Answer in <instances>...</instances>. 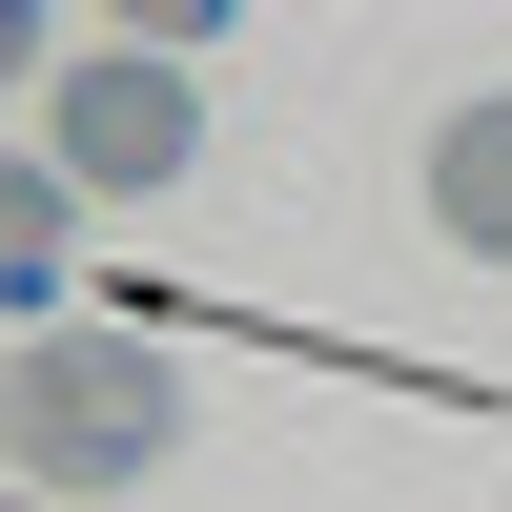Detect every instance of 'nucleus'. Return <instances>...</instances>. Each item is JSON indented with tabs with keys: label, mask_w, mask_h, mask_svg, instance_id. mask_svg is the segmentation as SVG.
Wrapping results in <instances>:
<instances>
[{
	"label": "nucleus",
	"mask_w": 512,
	"mask_h": 512,
	"mask_svg": "<svg viewBox=\"0 0 512 512\" xmlns=\"http://www.w3.org/2000/svg\"><path fill=\"white\" fill-rule=\"evenodd\" d=\"M0 451H21V492H144L164 451H185V390H164L144 328H21V390H0Z\"/></svg>",
	"instance_id": "f257e3e1"
},
{
	"label": "nucleus",
	"mask_w": 512,
	"mask_h": 512,
	"mask_svg": "<svg viewBox=\"0 0 512 512\" xmlns=\"http://www.w3.org/2000/svg\"><path fill=\"white\" fill-rule=\"evenodd\" d=\"M185 144H205L185 62H144V41H103V62H62V185L144 205V185H185Z\"/></svg>",
	"instance_id": "f03ea898"
},
{
	"label": "nucleus",
	"mask_w": 512,
	"mask_h": 512,
	"mask_svg": "<svg viewBox=\"0 0 512 512\" xmlns=\"http://www.w3.org/2000/svg\"><path fill=\"white\" fill-rule=\"evenodd\" d=\"M431 226L512 267V103H451V123H431Z\"/></svg>",
	"instance_id": "7ed1b4c3"
},
{
	"label": "nucleus",
	"mask_w": 512,
	"mask_h": 512,
	"mask_svg": "<svg viewBox=\"0 0 512 512\" xmlns=\"http://www.w3.org/2000/svg\"><path fill=\"white\" fill-rule=\"evenodd\" d=\"M21 287H62V164L0 144V308H21Z\"/></svg>",
	"instance_id": "20e7f679"
},
{
	"label": "nucleus",
	"mask_w": 512,
	"mask_h": 512,
	"mask_svg": "<svg viewBox=\"0 0 512 512\" xmlns=\"http://www.w3.org/2000/svg\"><path fill=\"white\" fill-rule=\"evenodd\" d=\"M0 82H21V21H0Z\"/></svg>",
	"instance_id": "39448f33"
},
{
	"label": "nucleus",
	"mask_w": 512,
	"mask_h": 512,
	"mask_svg": "<svg viewBox=\"0 0 512 512\" xmlns=\"http://www.w3.org/2000/svg\"><path fill=\"white\" fill-rule=\"evenodd\" d=\"M0 512H41V492H0Z\"/></svg>",
	"instance_id": "423d86ee"
}]
</instances>
